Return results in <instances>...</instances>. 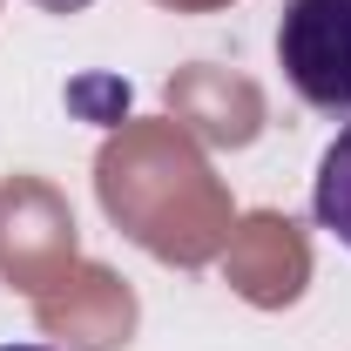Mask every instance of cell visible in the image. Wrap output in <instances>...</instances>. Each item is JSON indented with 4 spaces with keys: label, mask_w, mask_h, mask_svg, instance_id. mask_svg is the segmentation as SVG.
Here are the masks:
<instances>
[{
    "label": "cell",
    "mask_w": 351,
    "mask_h": 351,
    "mask_svg": "<svg viewBox=\"0 0 351 351\" xmlns=\"http://www.w3.org/2000/svg\"><path fill=\"white\" fill-rule=\"evenodd\" d=\"M277 68L304 108L351 122V0H284Z\"/></svg>",
    "instance_id": "1"
},
{
    "label": "cell",
    "mask_w": 351,
    "mask_h": 351,
    "mask_svg": "<svg viewBox=\"0 0 351 351\" xmlns=\"http://www.w3.org/2000/svg\"><path fill=\"white\" fill-rule=\"evenodd\" d=\"M34 7H41V14H61V21H68V14H88L95 0H34Z\"/></svg>",
    "instance_id": "3"
},
{
    "label": "cell",
    "mask_w": 351,
    "mask_h": 351,
    "mask_svg": "<svg viewBox=\"0 0 351 351\" xmlns=\"http://www.w3.org/2000/svg\"><path fill=\"white\" fill-rule=\"evenodd\" d=\"M311 217L324 237H338L351 250V122L338 129V142L317 156V182H311Z\"/></svg>",
    "instance_id": "2"
},
{
    "label": "cell",
    "mask_w": 351,
    "mask_h": 351,
    "mask_svg": "<svg viewBox=\"0 0 351 351\" xmlns=\"http://www.w3.org/2000/svg\"><path fill=\"white\" fill-rule=\"evenodd\" d=\"M0 351H54V345H0Z\"/></svg>",
    "instance_id": "4"
}]
</instances>
